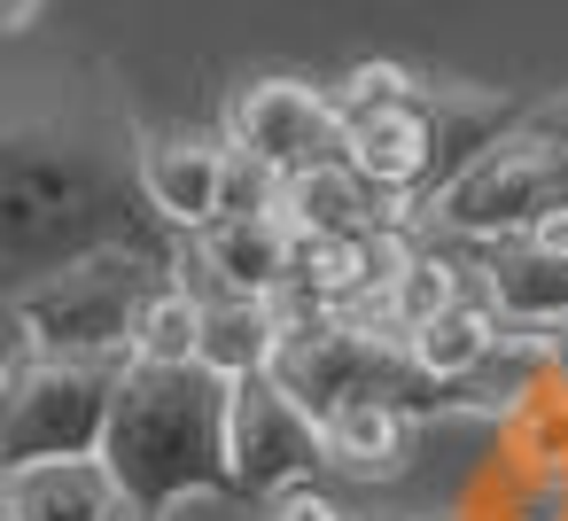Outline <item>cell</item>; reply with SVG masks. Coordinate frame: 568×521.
I'll list each match as a JSON object with an SVG mask.
<instances>
[{"instance_id":"ac0fdd59","label":"cell","mask_w":568,"mask_h":521,"mask_svg":"<svg viewBox=\"0 0 568 521\" xmlns=\"http://www.w3.org/2000/svg\"><path fill=\"white\" fill-rule=\"evenodd\" d=\"M203 327H211V296H195L187 273L156 280L133 327V366H203Z\"/></svg>"},{"instance_id":"30bf717a","label":"cell","mask_w":568,"mask_h":521,"mask_svg":"<svg viewBox=\"0 0 568 521\" xmlns=\"http://www.w3.org/2000/svg\"><path fill=\"white\" fill-rule=\"evenodd\" d=\"M405 211H413V203H405V195H389V187H374L351 156H335V164H320V172L288 180V203H281V218H288L296 234H351V242L405 226Z\"/></svg>"},{"instance_id":"5b68a950","label":"cell","mask_w":568,"mask_h":521,"mask_svg":"<svg viewBox=\"0 0 568 521\" xmlns=\"http://www.w3.org/2000/svg\"><path fill=\"white\" fill-rule=\"evenodd\" d=\"M568 203V149H552L537 125H521L514 141H498L475 172H459L428 218L452 226L459 242H521L545 211Z\"/></svg>"},{"instance_id":"7a4b0ae2","label":"cell","mask_w":568,"mask_h":521,"mask_svg":"<svg viewBox=\"0 0 568 521\" xmlns=\"http://www.w3.org/2000/svg\"><path fill=\"white\" fill-rule=\"evenodd\" d=\"M102 467L149 513H172L180 498H242L234 381L211 366H125Z\"/></svg>"},{"instance_id":"5bb4252c","label":"cell","mask_w":568,"mask_h":521,"mask_svg":"<svg viewBox=\"0 0 568 521\" xmlns=\"http://www.w3.org/2000/svg\"><path fill=\"white\" fill-rule=\"evenodd\" d=\"M475 257L506 327H568V257H545L537 242H475Z\"/></svg>"},{"instance_id":"d6986e66","label":"cell","mask_w":568,"mask_h":521,"mask_svg":"<svg viewBox=\"0 0 568 521\" xmlns=\"http://www.w3.org/2000/svg\"><path fill=\"white\" fill-rule=\"evenodd\" d=\"M498 343H506V335H498V319H490V311H475V304H444L428 327H413V335H405V350H413L436 381H475V374L498 358Z\"/></svg>"},{"instance_id":"9c48e42d","label":"cell","mask_w":568,"mask_h":521,"mask_svg":"<svg viewBox=\"0 0 568 521\" xmlns=\"http://www.w3.org/2000/svg\"><path fill=\"white\" fill-rule=\"evenodd\" d=\"M428 94V133H436V156H428V187H420V211L459 180V172H475L498 141H514L521 125H529V110L521 102H506V94H483V86H459V79H428L420 86Z\"/></svg>"},{"instance_id":"3957f363","label":"cell","mask_w":568,"mask_h":521,"mask_svg":"<svg viewBox=\"0 0 568 521\" xmlns=\"http://www.w3.org/2000/svg\"><path fill=\"white\" fill-rule=\"evenodd\" d=\"M180 257L156 249H102L79 257L63 273H40L9 296L17 335H32L48 358H102V366H133V327L141 304L156 296V280H172Z\"/></svg>"},{"instance_id":"6da1fadb","label":"cell","mask_w":568,"mask_h":521,"mask_svg":"<svg viewBox=\"0 0 568 521\" xmlns=\"http://www.w3.org/2000/svg\"><path fill=\"white\" fill-rule=\"evenodd\" d=\"M102 249L172 257V226L141 187V133L110 102H40L0 133V257L17 288Z\"/></svg>"},{"instance_id":"d4e9b609","label":"cell","mask_w":568,"mask_h":521,"mask_svg":"<svg viewBox=\"0 0 568 521\" xmlns=\"http://www.w3.org/2000/svg\"><path fill=\"white\" fill-rule=\"evenodd\" d=\"M110 521H164V513H149V505H133V498H118V513Z\"/></svg>"},{"instance_id":"8fae6325","label":"cell","mask_w":568,"mask_h":521,"mask_svg":"<svg viewBox=\"0 0 568 521\" xmlns=\"http://www.w3.org/2000/svg\"><path fill=\"white\" fill-rule=\"evenodd\" d=\"M420 86H428V79H420ZM343 156H351V164H358L374 187H389V195H405V203L420 211L428 156H436V133H428V94L351 118V125H343Z\"/></svg>"},{"instance_id":"2e32d148","label":"cell","mask_w":568,"mask_h":521,"mask_svg":"<svg viewBox=\"0 0 568 521\" xmlns=\"http://www.w3.org/2000/svg\"><path fill=\"white\" fill-rule=\"evenodd\" d=\"M498 451L514 474H560L568 467V374L545 366L506 412H498Z\"/></svg>"},{"instance_id":"ffe728a7","label":"cell","mask_w":568,"mask_h":521,"mask_svg":"<svg viewBox=\"0 0 568 521\" xmlns=\"http://www.w3.org/2000/svg\"><path fill=\"white\" fill-rule=\"evenodd\" d=\"M327 94H335V118L351 125V118H366V110L413 102V94H420V79H413L405 63H358V71H343V86H327Z\"/></svg>"},{"instance_id":"7402d4cb","label":"cell","mask_w":568,"mask_h":521,"mask_svg":"<svg viewBox=\"0 0 568 521\" xmlns=\"http://www.w3.org/2000/svg\"><path fill=\"white\" fill-rule=\"evenodd\" d=\"M273 521H343V513H335V505H327V498H312V490H288V498H281V513H273Z\"/></svg>"},{"instance_id":"e0dca14e","label":"cell","mask_w":568,"mask_h":521,"mask_svg":"<svg viewBox=\"0 0 568 521\" xmlns=\"http://www.w3.org/2000/svg\"><path fill=\"white\" fill-rule=\"evenodd\" d=\"M281 304L273 296H211V327H203V366L226 374V381H250V374H273L281 358Z\"/></svg>"},{"instance_id":"277c9868","label":"cell","mask_w":568,"mask_h":521,"mask_svg":"<svg viewBox=\"0 0 568 521\" xmlns=\"http://www.w3.org/2000/svg\"><path fill=\"white\" fill-rule=\"evenodd\" d=\"M125 366L102 358H48L32 335H9L0 366V474L40 459H102Z\"/></svg>"},{"instance_id":"cb8c5ba5","label":"cell","mask_w":568,"mask_h":521,"mask_svg":"<svg viewBox=\"0 0 568 521\" xmlns=\"http://www.w3.org/2000/svg\"><path fill=\"white\" fill-rule=\"evenodd\" d=\"M40 9H48V0H0V24H9V32H32Z\"/></svg>"},{"instance_id":"9a60e30c","label":"cell","mask_w":568,"mask_h":521,"mask_svg":"<svg viewBox=\"0 0 568 521\" xmlns=\"http://www.w3.org/2000/svg\"><path fill=\"white\" fill-rule=\"evenodd\" d=\"M413 412H397V405H382V397H351V405H335L327 420H320V436H327V467H351V474H405V459H413Z\"/></svg>"},{"instance_id":"52a82bcc","label":"cell","mask_w":568,"mask_h":521,"mask_svg":"<svg viewBox=\"0 0 568 521\" xmlns=\"http://www.w3.org/2000/svg\"><path fill=\"white\" fill-rule=\"evenodd\" d=\"M312 467H327L320 420L273 374L234 381V482H242V498H288Z\"/></svg>"},{"instance_id":"603a6c76","label":"cell","mask_w":568,"mask_h":521,"mask_svg":"<svg viewBox=\"0 0 568 521\" xmlns=\"http://www.w3.org/2000/svg\"><path fill=\"white\" fill-rule=\"evenodd\" d=\"M529 125H537L552 149H568V94H560V102H537V110H529Z\"/></svg>"},{"instance_id":"8992f818","label":"cell","mask_w":568,"mask_h":521,"mask_svg":"<svg viewBox=\"0 0 568 521\" xmlns=\"http://www.w3.org/2000/svg\"><path fill=\"white\" fill-rule=\"evenodd\" d=\"M226 141L250 149L257 164H273L281 180H304L320 164L343 156V118H335V94L327 86H304V79H257L226 102Z\"/></svg>"},{"instance_id":"4fadbf2b","label":"cell","mask_w":568,"mask_h":521,"mask_svg":"<svg viewBox=\"0 0 568 521\" xmlns=\"http://www.w3.org/2000/svg\"><path fill=\"white\" fill-rule=\"evenodd\" d=\"M203 273L219 280V296H288L296 280V226L273 218H219L203 234Z\"/></svg>"},{"instance_id":"7c38bea8","label":"cell","mask_w":568,"mask_h":521,"mask_svg":"<svg viewBox=\"0 0 568 521\" xmlns=\"http://www.w3.org/2000/svg\"><path fill=\"white\" fill-rule=\"evenodd\" d=\"M118 474L102 459H40L0 474V513L9 521H110L118 513Z\"/></svg>"},{"instance_id":"44dd1931","label":"cell","mask_w":568,"mask_h":521,"mask_svg":"<svg viewBox=\"0 0 568 521\" xmlns=\"http://www.w3.org/2000/svg\"><path fill=\"white\" fill-rule=\"evenodd\" d=\"M521 242H537L545 257H568V203H560V211H545V218H537Z\"/></svg>"},{"instance_id":"ba28073f","label":"cell","mask_w":568,"mask_h":521,"mask_svg":"<svg viewBox=\"0 0 568 521\" xmlns=\"http://www.w3.org/2000/svg\"><path fill=\"white\" fill-rule=\"evenodd\" d=\"M141 187L172 234H211L226 211V141L203 133H141Z\"/></svg>"}]
</instances>
